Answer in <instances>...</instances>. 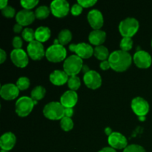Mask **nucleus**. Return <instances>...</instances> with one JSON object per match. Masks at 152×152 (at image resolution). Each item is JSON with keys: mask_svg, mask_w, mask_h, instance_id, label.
I'll list each match as a JSON object with an SVG mask.
<instances>
[{"mask_svg": "<svg viewBox=\"0 0 152 152\" xmlns=\"http://www.w3.org/2000/svg\"><path fill=\"white\" fill-rule=\"evenodd\" d=\"M78 100V96L76 91H67L60 98V103L63 105L64 108H71L75 106Z\"/></svg>", "mask_w": 152, "mask_h": 152, "instance_id": "a211bd4d", "label": "nucleus"}, {"mask_svg": "<svg viewBox=\"0 0 152 152\" xmlns=\"http://www.w3.org/2000/svg\"><path fill=\"white\" fill-rule=\"evenodd\" d=\"M87 18L90 25L94 30H99L103 25V16L99 10L96 9L91 10L88 13Z\"/></svg>", "mask_w": 152, "mask_h": 152, "instance_id": "2eb2a0df", "label": "nucleus"}, {"mask_svg": "<svg viewBox=\"0 0 152 152\" xmlns=\"http://www.w3.org/2000/svg\"><path fill=\"white\" fill-rule=\"evenodd\" d=\"M111 68L117 72L126 71L132 65V57L128 52L122 50H115L110 54L108 58Z\"/></svg>", "mask_w": 152, "mask_h": 152, "instance_id": "f257e3e1", "label": "nucleus"}, {"mask_svg": "<svg viewBox=\"0 0 152 152\" xmlns=\"http://www.w3.org/2000/svg\"><path fill=\"white\" fill-rule=\"evenodd\" d=\"M74 114V110L71 108H65V117H71Z\"/></svg>", "mask_w": 152, "mask_h": 152, "instance_id": "58836bf2", "label": "nucleus"}, {"mask_svg": "<svg viewBox=\"0 0 152 152\" xmlns=\"http://www.w3.org/2000/svg\"><path fill=\"white\" fill-rule=\"evenodd\" d=\"M35 102L28 96H22L19 98L16 102V112L19 117H26L29 115L34 108Z\"/></svg>", "mask_w": 152, "mask_h": 152, "instance_id": "423d86ee", "label": "nucleus"}, {"mask_svg": "<svg viewBox=\"0 0 152 152\" xmlns=\"http://www.w3.org/2000/svg\"><path fill=\"white\" fill-rule=\"evenodd\" d=\"M139 29V22L134 18L129 17L120 22L119 31L123 37L132 38Z\"/></svg>", "mask_w": 152, "mask_h": 152, "instance_id": "20e7f679", "label": "nucleus"}, {"mask_svg": "<svg viewBox=\"0 0 152 152\" xmlns=\"http://www.w3.org/2000/svg\"><path fill=\"white\" fill-rule=\"evenodd\" d=\"M7 6V0H1L0 1V8L2 10L4 7H6Z\"/></svg>", "mask_w": 152, "mask_h": 152, "instance_id": "37998d69", "label": "nucleus"}, {"mask_svg": "<svg viewBox=\"0 0 152 152\" xmlns=\"http://www.w3.org/2000/svg\"><path fill=\"white\" fill-rule=\"evenodd\" d=\"M14 49H21L22 46V40L19 37H15L12 42Z\"/></svg>", "mask_w": 152, "mask_h": 152, "instance_id": "e433bc0d", "label": "nucleus"}, {"mask_svg": "<svg viewBox=\"0 0 152 152\" xmlns=\"http://www.w3.org/2000/svg\"><path fill=\"white\" fill-rule=\"evenodd\" d=\"M94 55L96 59L101 60L102 62V61H105L110 56L108 48L103 45L96 46L94 49Z\"/></svg>", "mask_w": 152, "mask_h": 152, "instance_id": "5701e85b", "label": "nucleus"}, {"mask_svg": "<svg viewBox=\"0 0 152 152\" xmlns=\"http://www.w3.org/2000/svg\"><path fill=\"white\" fill-rule=\"evenodd\" d=\"M66 49L63 45L59 44H53L47 49L45 56L48 60L52 62H59L66 57Z\"/></svg>", "mask_w": 152, "mask_h": 152, "instance_id": "39448f33", "label": "nucleus"}, {"mask_svg": "<svg viewBox=\"0 0 152 152\" xmlns=\"http://www.w3.org/2000/svg\"><path fill=\"white\" fill-rule=\"evenodd\" d=\"M1 13H2L3 16H5V17L12 18L14 16L15 13H16V10L13 7L7 5V7L1 10Z\"/></svg>", "mask_w": 152, "mask_h": 152, "instance_id": "72a5a7b5", "label": "nucleus"}, {"mask_svg": "<svg viewBox=\"0 0 152 152\" xmlns=\"http://www.w3.org/2000/svg\"><path fill=\"white\" fill-rule=\"evenodd\" d=\"M77 3L80 4L83 7L87 8V7H90L94 5L96 3V0H79Z\"/></svg>", "mask_w": 152, "mask_h": 152, "instance_id": "f704fd0d", "label": "nucleus"}, {"mask_svg": "<svg viewBox=\"0 0 152 152\" xmlns=\"http://www.w3.org/2000/svg\"><path fill=\"white\" fill-rule=\"evenodd\" d=\"M132 108L137 116L145 117L149 111V104L143 98L136 97L132 100Z\"/></svg>", "mask_w": 152, "mask_h": 152, "instance_id": "9d476101", "label": "nucleus"}, {"mask_svg": "<svg viewBox=\"0 0 152 152\" xmlns=\"http://www.w3.org/2000/svg\"><path fill=\"white\" fill-rule=\"evenodd\" d=\"M21 5L25 9V10H31L34 8L36 5L39 3L37 0H22L21 1Z\"/></svg>", "mask_w": 152, "mask_h": 152, "instance_id": "2f4dec72", "label": "nucleus"}, {"mask_svg": "<svg viewBox=\"0 0 152 152\" xmlns=\"http://www.w3.org/2000/svg\"><path fill=\"white\" fill-rule=\"evenodd\" d=\"M22 37L26 42H28L29 43L31 42L36 39L35 31L31 28H25L22 31Z\"/></svg>", "mask_w": 152, "mask_h": 152, "instance_id": "c756f323", "label": "nucleus"}, {"mask_svg": "<svg viewBox=\"0 0 152 152\" xmlns=\"http://www.w3.org/2000/svg\"><path fill=\"white\" fill-rule=\"evenodd\" d=\"M83 8V7L80 4H78V3L74 4L72 6V7H71V13L74 16H78V15H80L82 13Z\"/></svg>", "mask_w": 152, "mask_h": 152, "instance_id": "c9c22d12", "label": "nucleus"}, {"mask_svg": "<svg viewBox=\"0 0 152 152\" xmlns=\"http://www.w3.org/2000/svg\"><path fill=\"white\" fill-rule=\"evenodd\" d=\"M16 141V137L13 133L7 132L4 134L0 139V146H1V150L7 151L11 150L14 147Z\"/></svg>", "mask_w": 152, "mask_h": 152, "instance_id": "6ab92c4d", "label": "nucleus"}, {"mask_svg": "<svg viewBox=\"0 0 152 152\" xmlns=\"http://www.w3.org/2000/svg\"><path fill=\"white\" fill-rule=\"evenodd\" d=\"M122 50L128 52L133 47V40L131 37H123L120 44Z\"/></svg>", "mask_w": 152, "mask_h": 152, "instance_id": "cd10ccee", "label": "nucleus"}, {"mask_svg": "<svg viewBox=\"0 0 152 152\" xmlns=\"http://www.w3.org/2000/svg\"><path fill=\"white\" fill-rule=\"evenodd\" d=\"M10 59L16 66L25 68L28 64V56L22 49H14L10 53Z\"/></svg>", "mask_w": 152, "mask_h": 152, "instance_id": "ddd939ff", "label": "nucleus"}, {"mask_svg": "<svg viewBox=\"0 0 152 152\" xmlns=\"http://www.w3.org/2000/svg\"><path fill=\"white\" fill-rule=\"evenodd\" d=\"M151 46H152V41H151Z\"/></svg>", "mask_w": 152, "mask_h": 152, "instance_id": "49530a36", "label": "nucleus"}, {"mask_svg": "<svg viewBox=\"0 0 152 152\" xmlns=\"http://www.w3.org/2000/svg\"><path fill=\"white\" fill-rule=\"evenodd\" d=\"M99 152H117L114 148H111V147H105V148H102Z\"/></svg>", "mask_w": 152, "mask_h": 152, "instance_id": "79ce46f5", "label": "nucleus"}, {"mask_svg": "<svg viewBox=\"0 0 152 152\" xmlns=\"http://www.w3.org/2000/svg\"><path fill=\"white\" fill-rule=\"evenodd\" d=\"M16 86L21 91L26 90L30 86V80L28 77H22L17 80Z\"/></svg>", "mask_w": 152, "mask_h": 152, "instance_id": "7c9ffc66", "label": "nucleus"}, {"mask_svg": "<svg viewBox=\"0 0 152 152\" xmlns=\"http://www.w3.org/2000/svg\"><path fill=\"white\" fill-rule=\"evenodd\" d=\"M71 39H72V34L71 31L68 29H63L59 32L57 41L59 45H65L71 41Z\"/></svg>", "mask_w": 152, "mask_h": 152, "instance_id": "b1692460", "label": "nucleus"}, {"mask_svg": "<svg viewBox=\"0 0 152 152\" xmlns=\"http://www.w3.org/2000/svg\"><path fill=\"white\" fill-rule=\"evenodd\" d=\"M35 19V13L31 10H25V9L20 10L16 15V22L22 26H27L28 25H31Z\"/></svg>", "mask_w": 152, "mask_h": 152, "instance_id": "f3484780", "label": "nucleus"}, {"mask_svg": "<svg viewBox=\"0 0 152 152\" xmlns=\"http://www.w3.org/2000/svg\"><path fill=\"white\" fill-rule=\"evenodd\" d=\"M69 76L64 71L56 70L50 75V80L55 86H62L68 81Z\"/></svg>", "mask_w": 152, "mask_h": 152, "instance_id": "aec40b11", "label": "nucleus"}, {"mask_svg": "<svg viewBox=\"0 0 152 152\" xmlns=\"http://www.w3.org/2000/svg\"><path fill=\"white\" fill-rule=\"evenodd\" d=\"M0 56H1L0 62H1V63H3L6 59V53L4 52V50H2V49L0 50Z\"/></svg>", "mask_w": 152, "mask_h": 152, "instance_id": "ea45409f", "label": "nucleus"}, {"mask_svg": "<svg viewBox=\"0 0 152 152\" xmlns=\"http://www.w3.org/2000/svg\"><path fill=\"white\" fill-rule=\"evenodd\" d=\"M106 38V34L105 31L101 30H94L90 33L88 37L89 42L94 45H102Z\"/></svg>", "mask_w": 152, "mask_h": 152, "instance_id": "412c9836", "label": "nucleus"}, {"mask_svg": "<svg viewBox=\"0 0 152 152\" xmlns=\"http://www.w3.org/2000/svg\"><path fill=\"white\" fill-rule=\"evenodd\" d=\"M123 152H146L145 150L144 149L143 147L140 146L139 145H128L126 148L124 149Z\"/></svg>", "mask_w": 152, "mask_h": 152, "instance_id": "473e14b6", "label": "nucleus"}, {"mask_svg": "<svg viewBox=\"0 0 152 152\" xmlns=\"http://www.w3.org/2000/svg\"><path fill=\"white\" fill-rule=\"evenodd\" d=\"M134 62L140 68H148L151 66L152 59L148 52L145 50L137 51L134 55Z\"/></svg>", "mask_w": 152, "mask_h": 152, "instance_id": "f8f14e48", "label": "nucleus"}, {"mask_svg": "<svg viewBox=\"0 0 152 152\" xmlns=\"http://www.w3.org/2000/svg\"><path fill=\"white\" fill-rule=\"evenodd\" d=\"M69 10V3L65 0H55L50 4V11L56 17L62 18L67 16Z\"/></svg>", "mask_w": 152, "mask_h": 152, "instance_id": "0eeeda50", "label": "nucleus"}, {"mask_svg": "<svg viewBox=\"0 0 152 152\" xmlns=\"http://www.w3.org/2000/svg\"><path fill=\"white\" fill-rule=\"evenodd\" d=\"M108 141L111 148L114 149H125L128 146L127 139L124 135L119 132H113L108 137Z\"/></svg>", "mask_w": 152, "mask_h": 152, "instance_id": "4468645a", "label": "nucleus"}, {"mask_svg": "<svg viewBox=\"0 0 152 152\" xmlns=\"http://www.w3.org/2000/svg\"><path fill=\"white\" fill-rule=\"evenodd\" d=\"M61 128L63 129L65 132H69L74 127V122L71 120V118L67 117H64L60 121Z\"/></svg>", "mask_w": 152, "mask_h": 152, "instance_id": "c85d7f7f", "label": "nucleus"}, {"mask_svg": "<svg viewBox=\"0 0 152 152\" xmlns=\"http://www.w3.org/2000/svg\"><path fill=\"white\" fill-rule=\"evenodd\" d=\"M28 54L33 60H39L45 56L44 46L39 42L34 40L28 44Z\"/></svg>", "mask_w": 152, "mask_h": 152, "instance_id": "6e6552de", "label": "nucleus"}, {"mask_svg": "<svg viewBox=\"0 0 152 152\" xmlns=\"http://www.w3.org/2000/svg\"><path fill=\"white\" fill-rule=\"evenodd\" d=\"M1 152H8L7 151H4V150H1Z\"/></svg>", "mask_w": 152, "mask_h": 152, "instance_id": "a18cd8bd", "label": "nucleus"}, {"mask_svg": "<svg viewBox=\"0 0 152 152\" xmlns=\"http://www.w3.org/2000/svg\"><path fill=\"white\" fill-rule=\"evenodd\" d=\"M68 85L69 88L71 91H75L78 90L79 88L80 87V85H81V82L79 77H77V76H71L69 77L68 81Z\"/></svg>", "mask_w": 152, "mask_h": 152, "instance_id": "bb28decb", "label": "nucleus"}, {"mask_svg": "<svg viewBox=\"0 0 152 152\" xmlns=\"http://www.w3.org/2000/svg\"><path fill=\"white\" fill-rule=\"evenodd\" d=\"M99 67L103 71H106V70H108L110 68H111V65H110L109 61L108 60H105V61H102V62L99 65Z\"/></svg>", "mask_w": 152, "mask_h": 152, "instance_id": "4c0bfd02", "label": "nucleus"}, {"mask_svg": "<svg viewBox=\"0 0 152 152\" xmlns=\"http://www.w3.org/2000/svg\"><path fill=\"white\" fill-rule=\"evenodd\" d=\"M105 134H106L107 135H108V137L110 136V135L111 134L113 133L112 132V130H111V128H106V129H105Z\"/></svg>", "mask_w": 152, "mask_h": 152, "instance_id": "c03bdc74", "label": "nucleus"}, {"mask_svg": "<svg viewBox=\"0 0 152 152\" xmlns=\"http://www.w3.org/2000/svg\"><path fill=\"white\" fill-rule=\"evenodd\" d=\"M50 12V9L49 7L45 5H42L37 8L34 13H35L36 18H37L38 19H44L49 16Z\"/></svg>", "mask_w": 152, "mask_h": 152, "instance_id": "a878e982", "label": "nucleus"}, {"mask_svg": "<svg viewBox=\"0 0 152 152\" xmlns=\"http://www.w3.org/2000/svg\"><path fill=\"white\" fill-rule=\"evenodd\" d=\"M46 93L45 88L42 86H37L31 91V99L34 101L35 104L37 101L40 100L45 96Z\"/></svg>", "mask_w": 152, "mask_h": 152, "instance_id": "393cba45", "label": "nucleus"}, {"mask_svg": "<svg viewBox=\"0 0 152 152\" xmlns=\"http://www.w3.org/2000/svg\"><path fill=\"white\" fill-rule=\"evenodd\" d=\"M84 83L91 89H97L102 85V78L99 73L95 71H89L84 75Z\"/></svg>", "mask_w": 152, "mask_h": 152, "instance_id": "9b49d317", "label": "nucleus"}, {"mask_svg": "<svg viewBox=\"0 0 152 152\" xmlns=\"http://www.w3.org/2000/svg\"><path fill=\"white\" fill-rule=\"evenodd\" d=\"M19 94V89L16 85L8 83L1 86L0 94L4 99L12 100L16 99Z\"/></svg>", "mask_w": 152, "mask_h": 152, "instance_id": "dca6fc26", "label": "nucleus"}, {"mask_svg": "<svg viewBox=\"0 0 152 152\" xmlns=\"http://www.w3.org/2000/svg\"><path fill=\"white\" fill-rule=\"evenodd\" d=\"M70 50L75 52L77 56L81 59H88L94 54V48L87 43L72 44L69 46Z\"/></svg>", "mask_w": 152, "mask_h": 152, "instance_id": "1a4fd4ad", "label": "nucleus"}, {"mask_svg": "<svg viewBox=\"0 0 152 152\" xmlns=\"http://www.w3.org/2000/svg\"><path fill=\"white\" fill-rule=\"evenodd\" d=\"M43 114L49 120H62L65 117V108L59 102H49L44 107Z\"/></svg>", "mask_w": 152, "mask_h": 152, "instance_id": "f03ea898", "label": "nucleus"}, {"mask_svg": "<svg viewBox=\"0 0 152 152\" xmlns=\"http://www.w3.org/2000/svg\"><path fill=\"white\" fill-rule=\"evenodd\" d=\"M83 67V59L77 55H71L64 62V71L68 76H77L82 71Z\"/></svg>", "mask_w": 152, "mask_h": 152, "instance_id": "7ed1b4c3", "label": "nucleus"}, {"mask_svg": "<svg viewBox=\"0 0 152 152\" xmlns=\"http://www.w3.org/2000/svg\"><path fill=\"white\" fill-rule=\"evenodd\" d=\"M22 30V26L19 24H16L13 27V31H14L15 33H19L21 32V31Z\"/></svg>", "mask_w": 152, "mask_h": 152, "instance_id": "a19ab883", "label": "nucleus"}, {"mask_svg": "<svg viewBox=\"0 0 152 152\" xmlns=\"http://www.w3.org/2000/svg\"><path fill=\"white\" fill-rule=\"evenodd\" d=\"M50 37V30L47 27H39L35 31L36 40L39 42H45Z\"/></svg>", "mask_w": 152, "mask_h": 152, "instance_id": "4be33fe9", "label": "nucleus"}]
</instances>
